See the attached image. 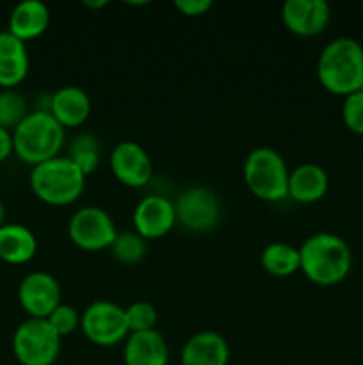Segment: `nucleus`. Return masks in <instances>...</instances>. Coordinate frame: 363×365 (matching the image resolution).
I'll return each mask as SVG.
<instances>
[{"mask_svg":"<svg viewBox=\"0 0 363 365\" xmlns=\"http://www.w3.org/2000/svg\"><path fill=\"white\" fill-rule=\"evenodd\" d=\"M344 103H342V120H344L345 127L352 132V134L363 135V91L351 93V95L344 96Z\"/></svg>","mask_w":363,"mask_h":365,"instance_id":"nucleus-27","label":"nucleus"},{"mask_svg":"<svg viewBox=\"0 0 363 365\" xmlns=\"http://www.w3.org/2000/svg\"><path fill=\"white\" fill-rule=\"evenodd\" d=\"M362 91H363V86H362Z\"/></svg>","mask_w":363,"mask_h":365,"instance_id":"nucleus-32","label":"nucleus"},{"mask_svg":"<svg viewBox=\"0 0 363 365\" xmlns=\"http://www.w3.org/2000/svg\"><path fill=\"white\" fill-rule=\"evenodd\" d=\"M68 235L77 248L85 252L110 250L117 237V228L112 216L96 205L80 207L68 221Z\"/></svg>","mask_w":363,"mask_h":365,"instance_id":"nucleus-7","label":"nucleus"},{"mask_svg":"<svg viewBox=\"0 0 363 365\" xmlns=\"http://www.w3.org/2000/svg\"><path fill=\"white\" fill-rule=\"evenodd\" d=\"M301 271L317 285H337L349 274L352 253L347 242L337 234L319 232L299 246Z\"/></svg>","mask_w":363,"mask_h":365,"instance_id":"nucleus-2","label":"nucleus"},{"mask_svg":"<svg viewBox=\"0 0 363 365\" xmlns=\"http://www.w3.org/2000/svg\"><path fill=\"white\" fill-rule=\"evenodd\" d=\"M85 175L68 155L53 157L32 166L31 189L43 203L53 207L71 205L82 196L85 189Z\"/></svg>","mask_w":363,"mask_h":365,"instance_id":"nucleus-4","label":"nucleus"},{"mask_svg":"<svg viewBox=\"0 0 363 365\" xmlns=\"http://www.w3.org/2000/svg\"><path fill=\"white\" fill-rule=\"evenodd\" d=\"M177 223L185 230L209 232L219 225L223 216L221 200L212 189L205 185H191L174 200Z\"/></svg>","mask_w":363,"mask_h":365,"instance_id":"nucleus-8","label":"nucleus"},{"mask_svg":"<svg viewBox=\"0 0 363 365\" xmlns=\"http://www.w3.org/2000/svg\"><path fill=\"white\" fill-rule=\"evenodd\" d=\"M4 214H6V212H4V205L0 203V227L4 225Z\"/></svg>","mask_w":363,"mask_h":365,"instance_id":"nucleus-31","label":"nucleus"},{"mask_svg":"<svg viewBox=\"0 0 363 365\" xmlns=\"http://www.w3.org/2000/svg\"><path fill=\"white\" fill-rule=\"evenodd\" d=\"M110 171L127 187H142L153 177V163L144 148L135 141H120L110 152Z\"/></svg>","mask_w":363,"mask_h":365,"instance_id":"nucleus-11","label":"nucleus"},{"mask_svg":"<svg viewBox=\"0 0 363 365\" xmlns=\"http://www.w3.org/2000/svg\"><path fill=\"white\" fill-rule=\"evenodd\" d=\"M27 100L14 89L0 91V127L13 132L27 118Z\"/></svg>","mask_w":363,"mask_h":365,"instance_id":"nucleus-24","label":"nucleus"},{"mask_svg":"<svg viewBox=\"0 0 363 365\" xmlns=\"http://www.w3.org/2000/svg\"><path fill=\"white\" fill-rule=\"evenodd\" d=\"M38 239L34 232L20 223H4L0 227V259L13 266H21L34 259Z\"/></svg>","mask_w":363,"mask_h":365,"instance_id":"nucleus-20","label":"nucleus"},{"mask_svg":"<svg viewBox=\"0 0 363 365\" xmlns=\"http://www.w3.org/2000/svg\"><path fill=\"white\" fill-rule=\"evenodd\" d=\"M146 252H148L146 239H142L135 230L117 232L116 241L110 246V253L121 264L141 262L146 257Z\"/></svg>","mask_w":363,"mask_h":365,"instance_id":"nucleus-23","label":"nucleus"},{"mask_svg":"<svg viewBox=\"0 0 363 365\" xmlns=\"http://www.w3.org/2000/svg\"><path fill=\"white\" fill-rule=\"evenodd\" d=\"M281 20L292 34L312 38L327 27L331 7L326 0H287L281 6Z\"/></svg>","mask_w":363,"mask_h":365,"instance_id":"nucleus-13","label":"nucleus"},{"mask_svg":"<svg viewBox=\"0 0 363 365\" xmlns=\"http://www.w3.org/2000/svg\"><path fill=\"white\" fill-rule=\"evenodd\" d=\"M132 223H134V230L146 241L164 237L177 225L174 202L160 195L144 196L135 205Z\"/></svg>","mask_w":363,"mask_h":365,"instance_id":"nucleus-12","label":"nucleus"},{"mask_svg":"<svg viewBox=\"0 0 363 365\" xmlns=\"http://www.w3.org/2000/svg\"><path fill=\"white\" fill-rule=\"evenodd\" d=\"M260 264L263 271L278 278L292 277L301 271V255L299 248L285 241H274L262 250Z\"/></svg>","mask_w":363,"mask_h":365,"instance_id":"nucleus-21","label":"nucleus"},{"mask_svg":"<svg viewBox=\"0 0 363 365\" xmlns=\"http://www.w3.org/2000/svg\"><path fill=\"white\" fill-rule=\"evenodd\" d=\"M11 153H14L13 132H9V130H6V128L0 127V163H4L6 159H9Z\"/></svg>","mask_w":363,"mask_h":365,"instance_id":"nucleus-29","label":"nucleus"},{"mask_svg":"<svg viewBox=\"0 0 363 365\" xmlns=\"http://www.w3.org/2000/svg\"><path fill=\"white\" fill-rule=\"evenodd\" d=\"M66 139V128L50 114L38 109L27 114L13 130V150L18 159L31 166L59 157Z\"/></svg>","mask_w":363,"mask_h":365,"instance_id":"nucleus-3","label":"nucleus"},{"mask_svg":"<svg viewBox=\"0 0 363 365\" xmlns=\"http://www.w3.org/2000/svg\"><path fill=\"white\" fill-rule=\"evenodd\" d=\"M125 317H127L128 331L139 334V331L155 330L159 314L149 302H135L125 309Z\"/></svg>","mask_w":363,"mask_h":365,"instance_id":"nucleus-25","label":"nucleus"},{"mask_svg":"<svg viewBox=\"0 0 363 365\" xmlns=\"http://www.w3.org/2000/svg\"><path fill=\"white\" fill-rule=\"evenodd\" d=\"M80 317L82 314L78 312L75 307L66 305V303H60L48 317L46 321L50 323V327L56 330V334L59 335L60 339L66 337V335H71L73 331H77L80 328Z\"/></svg>","mask_w":363,"mask_h":365,"instance_id":"nucleus-26","label":"nucleus"},{"mask_svg":"<svg viewBox=\"0 0 363 365\" xmlns=\"http://www.w3.org/2000/svg\"><path fill=\"white\" fill-rule=\"evenodd\" d=\"M317 78L326 91L347 96L363 86V46L354 38H335L317 61Z\"/></svg>","mask_w":363,"mask_h":365,"instance_id":"nucleus-1","label":"nucleus"},{"mask_svg":"<svg viewBox=\"0 0 363 365\" xmlns=\"http://www.w3.org/2000/svg\"><path fill=\"white\" fill-rule=\"evenodd\" d=\"M75 166L88 177L98 170L100 164V143L95 135L80 134L71 141L68 153Z\"/></svg>","mask_w":363,"mask_h":365,"instance_id":"nucleus-22","label":"nucleus"},{"mask_svg":"<svg viewBox=\"0 0 363 365\" xmlns=\"http://www.w3.org/2000/svg\"><path fill=\"white\" fill-rule=\"evenodd\" d=\"M13 353L21 365H53L59 359L60 337L46 319L28 317L14 330Z\"/></svg>","mask_w":363,"mask_h":365,"instance_id":"nucleus-6","label":"nucleus"},{"mask_svg":"<svg viewBox=\"0 0 363 365\" xmlns=\"http://www.w3.org/2000/svg\"><path fill=\"white\" fill-rule=\"evenodd\" d=\"M28 73V52L21 39L9 31L0 32V86L13 89Z\"/></svg>","mask_w":363,"mask_h":365,"instance_id":"nucleus-18","label":"nucleus"},{"mask_svg":"<svg viewBox=\"0 0 363 365\" xmlns=\"http://www.w3.org/2000/svg\"><path fill=\"white\" fill-rule=\"evenodd\" d=\"M50 25V9L41 0H23L11 11L7 31L21 41L39 38Z\"/></svg>","mask_w":363,"mask_h":365,"instance_id":"nucleus-19","label":"nucleus"},{"mask_svg":"<svg viewBox=\"0 0 363 365\" xmlns=\"http://www.w3.org/2000/svg\"><path fill=\"white\" fill-rule=\"evenodd\" d=\"M174 7L185 16H201L212 9V0H177Z\"/></svg>","mask_w":363,"mask_h":365,"instance_id":"nucleus-28","label":"nucleus"},{"mask_svg":"<svg viewBox=\"0 0 363 365\" xmlns=\"http://www.w3.org/2000/svg\"><path fill=\"white\" fill-rule=\"evenodd\" d=\"M230 346L226 339L212 330H203L187 339L182 348V365H228Z\"/></svg>","mask_w":363,"mask_h":365,"instance_id":"nucleus-14","label":"nucleus"},{"mask_svg":"<svg viewBox=\"0 0 363 365\" xmlns=\"http://www.w3.org/2000/svg\"><path fill=\"white\" fill-rule=\"evenodd\" d=\"M107 0H98V2H91V0H85L84 6L85 7H93V9H100V7H105L107 6Z\"/></svg>","mask_w":363,"mask_h":365,"instance_id":"nucleus-30","label":"nucleus"},{"mask_svg":"<svg viewBox=\"0 0 363 365\" xmlns=\"http://www.w3.org/2000/svg\"><path fill=\"white\" fill-rule=\"evenodd\" d=\"M80 328L93 344L109 348L128 337L125 309L109 299H96L85 307L80 317Z\"/></svg>","mask_w":363,"mask_h":365,"instance_id":"nucleus-9","label":"nucleus"},{"mask_svg":"<svg viewBox=\"0 0 363 365\" xmlns=\"http://www.w3.org/2000/svg\"><path fill=\"white\" fill-rule=\"evenodd\" d=\"M330 177L319 164L305 163L290 170L288 177V198L298 203H315L326 196Z\"/></svg>","mask_w":363,"mask_h":365,"instance_id":"nucleus-17","label":"nucleus"},{"mask_svg":"<svg viewBox=\"0 0 363 365\" xmlns=\"http://www.w3.org/2000/svg\"><path fill=\"white\" fill-rule=\"evenodd\" d=\"M244 182L249 191L265 202L288 198V170L283 155L274 148L258 146L244 160Z\"/></svg>","mask_w":363,"mask_h":365,"instance_id":"nucleus-5","label":"nucleus"},{"mask_svg":"<svg viewBox=\"0 0 363 365\" xmlns=\"http://www.w3.org/2000/svg\"><path fill=\"white\" fill-rule=\"evenodd\" d=\"M18 302L28 317L46 319L60 305V285L46 271H32L18 285Z\"/></svg>","mask_w":363,"mask_h":365,"instance_id":"nucleus-10","label":"nucleus"},{"mask_svg":"<svg viewBox=\"0 0 363 365\" xmlns=\"http://www.w3.org/2000/svg\"><path fill=\"white\" fill-rule=\"evenodd\" d=\"M169 348L164 335L157 330L128 334L125 339V365H167Z\"/></svg>","mask_w":363,"mask_h":365,"instance_id":"nucleus-16","label":"nucleus"},{"mask_svg":"<svg viewBox=\"0 0 363 365\" xmlns=\"http://www.w3.org/2000/svg\"><path fill=\"white\" fill-rule=\"evenodd\" d=\"M48 110L64 128L80 127L91 114V98L78 86H60L50 96Z\"/></svg>","mask_w":363,"mask_h":365,"instance_id":"nucleus-15","label":"nucleus"}]
</instances>
